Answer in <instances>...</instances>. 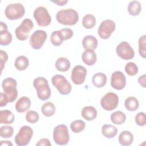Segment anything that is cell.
I'll use <instances>...</instances> for the list:
<instances>
[{
	"instance_id": "cell-1",
	"label": "cell",
	"mask_w": 146,
	"mask_h": 146,
	"mask_svg": "<svg viewBox=\"0 0 146 146\" xmlns=\"http://www.w3.org/2000/svg\"><path fill=\"white\" fill-rule=\"evenodd\" d=\"M58 23L64 25L72 26L79 21V14L73 9H67L59 10L56 15Z\"/></svg>"
},
{
	"instance_id": "cell-2",
	"label": "cell",
	"mask_w": 146,
	"mask_h": 146,
	"mask_svg": "<svg viewBox=\"0 0 146 146\" xmlns=\"http://www.w3.org/2000/svg\"><path fill=\"white\" fill-rule=\"evenodd\" d=\"M33 86L36 90L38 98L43 101L48 99L51 96V89L48 80L43 77H38L33 81Z\"/></svg>"
},
{
	"instance_id": "cell-3",
	"label": "cell",
	"mask_w": 146,
	"mask_h": 146,
	"mask_svg": "<svg viewBox=\"0 0 146 146\" xmlns=\"http://www.w3.org/2000/svg\"><path fill=\"white\" fill-rule=\"evenodd\" d=\"M17 85V81L11 77L4 79L2 81V89L8 98L9 103L13 102L17 98L18 90Z\"/></svg>"
},
{
	"instance_id": "cell-4",
	"label": "cell",
	"mask_w": 146,
	"mask_h": 146,
	"mask_svg": "<svg viewBox=\"0 0 146 146\" xmlns=\"http://www.w3.org/2000/svg\"><path fill=\"white\" fill-rule=\"evenodd\" d=\"M52 85L56 88L59 92L63 95H68L72 90L71 84L67 79L62 75L56 74L51 78Z\"/></svg>"
},
{
	"instance_id": "cell-5",
	"label": "cell",
	"mask_w": 146,
	"mask_h": 146,
	"mask_svg": "<svg viewBox=\"0 0 146 146\" xmlns=\"http://www.w3.org/2000/svg\"><path fill=\"white\" fill-rule=\"evenodd\" d=\"M53 139L55 143L58 145L67 144L70 140L67 127L65 124H59L56 126L53 130Z\"/></svg>"
},
{
	"instance_id": "cell-6",
	"label": "cell",
	"mask_w": 146,
	"mask_h": 146,
	"mask_svg": "<svg viewBox=\"0 0 146 146\" xmlns=\"http://www.w3.org/2000/svg\"><path fill=\"white\" fill-rule=\"evenodd\" d=\"M25 9L23 5L20 3H11L7 5L5 10L6 18L10 20H17L23 17Z\"/></svg>"
},
{
	"instance_id": "cell-7",
	"label": "cell",
	"mask_w": 146,
	"mask_h": 146,
	"mask_svg": "<svg viewBox=\"0 0 146 146\" xmlns=\"http://www.w3.org/2000/svg\"><path fill=\"white\" fill-rule=\"evenodd\" d=\"M33 27L34 23L30 19H25L15 30L17 38L22 41L26 40L29 38L30 31L33 30Z\"/></svg>"
},
{
	"instance_id": "cell-8",
	"label": "cell",
	"mask_w": 146,
	"mask_h": 146,
	"mask_svg": "<svg viewBox=\"0 0 146 146\" xmlns=\"http://www.w3.org/2000/svg\"><path fill=\"white\" fill-rule=\"evenodd\" d=\"M33 135V129L28 125L22 126L15 137V142L18 146H25L30 143Z\"/></svg>"
},
{
	"instance_id": "cell-9",
	"label": "cell",
	"mask_w": 146,
	"mask_h": 146,
	"mask_svg": "<svg viewBox=\"0 0 146 146\" xmlns=\"http://www.w3.org/2000/svg\"><path fill=\"white\" fill-rule=\"evenodd\" d=\"M33 16L39 26L46 27L51 22V17L47 9L43 6H39L36 8Z\"/></svg>"
},
{
	"instance_id": "cell-10",
	"label": "cell",
	"mask_w": 146,
	"mask_h": 146,
	"mask_svg": "<svg viewBox=\"0 0 146 146\" xmlns=\"http://www.w3.org/2000/svg\"><path fill=\"white\" fill-rule=\"evenodd\" d=\"M119 104V96L114 92H110L104 95L100 100L102 108L106 111L115 110Z\"/></svg>"
},
{
	"instance_id": "cell-11",
	"label": "cell",
	"mask_w": 146,
	"mask_h": 146,
	"mask_svg": "<svg viewBox=\"0 0 146 146\" xmlns=\"http://www.w3.org/2000/svg\"><path fill=\"white\" fill-rule=\"evenodd\" d=\"M115 29L116 25L113 21L111 19L104 20L98 27V35L103 39H108Z\"/></svg>"
},
{
	"instance_id": "cell-12",
	"label": "cell",
	"mask_w": 146,
	"mask_h": 146,
	"mask_svg": "<svg viewBox=\"0 0 146 146\" xmlns=\"http://www.w3.org/2000/svg\"><path fill=\"white\" fill-rule=\"evenodd\" d=\"M47 38V34L42 30L35 31L30 36V44L31 47L35 50L40 49Z\"/></svg>"
},
{
	"instance_id": "cell-13",
	"label": "cell",
	"mask_w": 146,
	"mask_h": 146,
	"mask_svg": "<svg viewBox=\"0 0 146 146\" xmlns=\"http://www.w3.org/2000/svg\"><path fill=\"white\" fill-rule=\"evenodd\" d=\"M116 52L118 56L124 60H130L133 58L135 52L129 43L127 42H120L116 48Z\"/></svg>"
},
{
	"instance_id": "cell-14",
	"label": "cell",
	"mask_w": 146,
	"mask_h": 146,
	"mask_svg": "<svg viewBox=\"0 0 146 146\" xmlns=\"http://www.w3.org/2000/svg\"><path fill=\"white\" fill-rule=\"evenodd\" d=\"M86 68L81 65L75 66L72 70L71 79L72 82L76 85H80L84 83L87 75Z\"/></svg>"
},
{
	"instance_id": "cell-15",
	"label": "cell",
	"mask_w": 146,
	"mask_h": 146,
	"mask_svg": "<svg viewBox=\"0 0 146 146\" xmlns=\"http://www.w3.org/2000/svg\"><path fill=\"white\" fill-rule=\"evenodd\" d=\"M126 85V78L124 74L120 71H116L112 73L111 78V87L117 90H123Z\"/></svg>"
},
{
	"instance_id": "cell-16",
	"label": "cell",
	"mask_w": 146,
	"mask_h": 146,
	"mask_svg": "<svg viewBox=\"0 0 146 146\" xmlns=\"http://www.w3.org/2000/svg\"><path fill=\"white\" fill-rule=\"evenodd\" d=\"M7 26L3 22H0V44L2 46L9 45L12 41L11 34L7 30Z\"/></svg>"
},
{
	"instance_id": "cell-17",
	"label": "cell",
	"mask_w": 146,
	"mask_h": 146,
	"mask_svg": "<svg viewBox=\"0 0 146 146\" xmlns=\"http://www.w3.org/2000/svg\"><path fill=\"white\" fill-rule=\"evenodd\" d=\"M31 106V100L29 98L22 96L15 103V110L19 113L25 112Z\"/></svg>"
},
{
	"instance_id": "cell-18",
	"label": "cell",
	"mask_w": 146,
	"mask_h": 146,
	"mask_svg": "<svg viewBox=\"0 0 146 146\" xmlns=\"http://www.w3.org/2000/svg\"><path fill=\"white\" fill-rule=\"evenodd\" d=\"M82 59L86 64L88 66H92L96 62L97 56L94 50L86 49L82 53Z\"/></svg>"
},
{
	"instance_id": "cell-19",
	"label": "cell",
	"mask_w": 146,
	"mask_h": 146,
	"mask_svg": "<svg viewBox=\"0 0 146 146\" xmlns=\"http://www.w3.org/2000/svg\"><path fill=\"white\" fill-rule=\"evenodd\" d=\"M82 116L88 121L94 120L97 116V111L93 106H85L81 111Z\"/></svg>"
},
{
	"instance_id": "cell-20",
	"label": "cell",
	"mask_w": 146,
	"mask_h": 146,
	"mask_svg": "<svg viewBox=\"0 0 146 146\" xmlns=\"http://www.w3.org/2000/svg\"><path fill=\"white\" fill-rule=\"evenodd\" d=\"M119 143L123 146L130 145L133 141V135L128 131H123L119 135Z\"/></svg>"
},
{
	"instance_id": "cell-21",
	"label": "cell",
	"mask_w": 146,
	"mask_h": 146,
	"mask_svg": "<svg viewBox=\"0 0 146 146\" xmlns=\"http://www.w3.org/2000/svg\"><path fill=\"white\" fill-rule=\"evenodd\" d=\"M98 40L93 35H87L84 36L82 40V45L86 49L95 50L98 46Z\"/></svg>"
},
{
	"instance_id": "cell-22",
	"label": "cell",
	"mask_w": 146,
	"mask_h": 146,
	"mask_svg": "<svg viewBox=\"0 0 146 146\" xmlns=\"http://www.w3.org/2000/svg\"><path fill=\"white\" fill-rule=\"evenodd\" d=\"M102 133L106 138L112 139L117 135V129L113 125L106 124L102 127Z\"/></svg>"
},
{
	"instance_id": "cell-23",
	"label": "cell",
	"mask_w": 146,
	"mask_h": 146,
	"mask_svg": "<svg viewBox=\"0 0 146 146\" xmlns=\"http://www.w3.org/2000/svg\"><path fill=\"white\" fill-rule=\"evenodd\" d=\"M107 76L103 72H98L94 74L92 78L93 84L98 88L104 87L107 82Z\"/></svg>"
},
{
	"instance_id": "cell-24",
	"label": "cell",
	"mask_w": 146,
	"mask_h": 146,
	"mask_svg": "<svg viewBox=\"0 0 146 146\" xmlns=\"http://www.w3.org/2000/svg\"><path fill=\"white\" fill-rule=\"evenodd\" d=\"M14 115L11 111L5 110L0 111V124H10L14 122Z\"/></svg>"
},
{
	"instance_id": "cell-25",
	"label": "cell",
	"mask_w": 146,
	"mask_h": 146,
	"mask_svg": "<svg viewBox=\"0 0 146 146\" xmlns=\"http://www.w3.org/2000/svg\"><path fill=\"white\" fill-rule=\"evenodd\" d=\"M55 65L56 70L59 71L66 72L70 68L71 63L66 58L60 57L56 60Z\"/></svg>"
},
{
	"instance_id": "cell-26",
	"label": "cell",
	"mask_w": 146,
	"mask_h": 146,
	"mask_svg": "<svg viewBox=\"0 0 146 146\" xmlns=\"http://www.w3.org/2000/svg\"><path fill=\"white\" fill-rule=\"evenodd\" d=\"M29 65V59L26 56L24 55L18 56L14 62V66L19 71L25 70L28 67Z\"/></svg>"
},
{
	"instance_id": "cell-27",
	"label": "cell",
	"mask_w": 146,
	"mask_h": 146,
	"mask_svg": "<svg viewBox=\"0 0 146 146\" xmlns=\"http://www.w3.org/2000/svg\"><path fill=\"white\" fill-rule=\"evenodd\" d=\"M110 118L113 123L116 125H120L125 122L126 120V115L123 112L117 111L111 115Z\"/></svg>"
},
{
	"instance_id": "cell-28",
	"label": "cell",
	"mask_w": 146,
	"mask_h": 146,
	"mask_svg": "<svg viewBox=\"0 0 146 146\" xmlns=\"http://www.w3.org/2000/svg\"><path fill=\"white\" fill-rule=\"evenodd\" d=\"M141 10L140 3L137 1H131L128 6V11L131 15L137 16Z\"/></svg>"
},
{
	"instance_id": "cell-29",
	"label": "cell",
	"mask_w": 146,
	"mask_h": 146,
	"mask_svg": "<svg viewBox=\"0 0 146 146\" xmlns=\"http://www.w3.org/2000/svg\"><path fill=\"white\" fill-rule=\"evenodd\" d=\"M124 106L127 110L129 111H135L139 108V103L135 97L129 96L125 99Z\"/></svg>"
},
{
	"instance_id": "cell-30",
	"label": "cell",
	"mask_w": 146,
	"mask_h": 146,
	"mask_svg": "<svg viewBox=\"0 0 146 146\" xmlns=\"http://www.w3.org/2000/svg\"><path fill=\"white\" fill-rule=\"evenodd\" d=\"M41 111L44 116L46 117H50L54 115L55 112V107L52 103L47 102L42 105L41 107Z\"/></svg>"
},
{
	"instance_id": "cell-31",
	"label": "cell",
	"mask_w": 146,
	"mask_h": 146,
	"mask_svg": "<svg viewBox=\"0 0 146 146\" xmlns=\"http://www.w3.org/2000/svg\"><path fill=\"white\" fill-rule=\"evenodd\" d=\"M95 24L96 18L93 15L88 14L84 16L82 20V25L84 28L87 29H92L95 26Z\"/></svg>"
},
{
	"instance_id": "cell-32",
	"label": "cell",
	"mask_w": 146,
	"mask_h": 146,
	"mask_svg": "<svg viewBox=\"0 0 146 146\" xmlns=\"http://www.w3.org/2000/svg\"><path fill=\"white\" fill-rule=\"evenodd\" d=\"M85 127L86 123L82 120H76L72 121L70 124L71 129L75 133H78L83 131Z\"/></svg>"
},
{
	"instance_id": "cell-33",
	"label": "cell",
	"mask_w": 146,
	"mask_h": 146,
	"mask_svg": "<svg viewBox=\"0 0 146 146\" xmlns=\"http://www.w3.org/2000/svg\"><path fill=\"white\" fill-rule=\"evenodd\" d=\"M139 52L143 58H146V36L144 35L141 36L138 41Z\"/></svg>"
},
{
	"instance_id": "cell-34",
	"label": "cell",
	"mask_w": 146,
	"mask_h": 146,
	"mask_svg": "<svg viewBox=\"0 0 146 146\" xmlns=\"http://www.w3.org/2000/svg\"><path fill=\"white\" fill-rule=\"evenodd\" d=\"M139 69L137 66L132 62L127 63L125 66V71L129 76H135L138 72Z\"/></svg>"
},
{
	"instance_id": "cell-35",
	"label": "cell",
	"mask_w": 146,
	"mask_h": 146,
	"mask_svg": "<svg viewBox=\"0 0 146 146\" xmlns=\"http://www.w3.org/2000/svg\"><path fill=\"white\" fill-rule=\"evenodd\" d=\"M14 133V128L10 125H3L1 127L0 135L2 138H10Z\"/></svg>"
},
{
	"instance_id": "cell-36",
	"label": "cell",
	"mask_w": 146,
	"mask_h": 146,
	"mask_svg": "<svg viewBox=\"0 0 146 146\" xmlns=\"http://www.w3.org/2000/svg\"><path fill=\"white\" fill-rule=\"evenodd\" d=\"M39 119V114L35 111H29L26 114V120L27 122L33 124L36 123Z\"/></svg>"
},
{
	"instance_id": "cell-37",
	"label": "cell",
	"mask_w": 146,
	"mask_h": 146,
	"mask_svg": "<svg viewBox=\"0 0 146 146\" xmlns=\"http://www.w3.org/2000/svg\"><path fill=\"white\" fill-rule=\"evenodd\" d=\"M50 40L51 43L55 46H59L63 43V40L60 38L59 35V31H53L50 36Z\"/></svg>"
},
{
	"instance_id": "cell-38",
	"label": "cell",
	"mask_w": 146,
	"mask_h": 146,
	"mask_svg": "<svg viewBox=\"0 0 146 146\" xmlns=\"http://www.w3.org/2000/svg\"><path fill=\"white\" fill-rule=\"evenodd\" d=\"M59 35L63 41L71 38L73 36L74 32L71 29L64 28L59 30Z\"/></svg>"
},
{
	"instance_id": "cell-39",
	"label": "cell",
	"mask_w": 146,
	"mask_h": 146,
	"mask_svg": "<svg viewBox=\"0 0 146 146\" xmlns=\"http://www.w3.org/2000/svg\"><path fill=\"white\" fill-rule=\"evenodd\" d=\"M135 122L139 126H144L146 123L145 114L143 112H140L135 116Z\"/></svg>"
},
{
	"instance_id": "cell-40",
	"label": "cell",
	"mask_w": 146,
	"mask_h": 146,
	"mask_svg": "<svg viewBox=\"0 0 146 146\" xmlns=\"http://www.w3.org/2000/svg\"><path fill=\"white\" fill-rule=\"evenodd\" d=\"M0 56H1V71H2L5 64L8 59V55L6 52L1 50L0 51Z\"/></svg>"
},
{
	"instance_id": "cell-41",
	"label": "cell",
	"mask_w": 146,
	"mask_h": 146,
	"mask_svg": "<svg viewBox=\"0 0 146 146\" xmlns=\"http://www.w3.org/2000/svg\"><path fill=\"white\" fill-rule=\"evenodd\" d=\"M0 98H1V103H0V106L2 107H3V106H5L7 105V104L9 102V100H8V98L7 97V96L6 95V94L5 93H3V92H1L0 94Z\"/></svg>"
},
{
	"instance_id": "cell-42",
	"label": "cell",
	"mask_w": 146,
	"mask_h": 146,
	"mask_svg": "<svg viewBox=\"0 0 146 146\" xmlns=\"http://www.w3.org/2000/svg\"><path fill=\"white\" fill-rule=\"evenodd\" d=\"M36 145H37V146H42V145L51 146V144L48 139L43 138L38 141V143L36 144Z\"/></svg>"
},
{
	"instance_id": "cell-43",
	"label": "cell",
	"mask_w": 146,
	"mask_h": 146,
	"mask_svg": "<svg viewBox=\"0 0 146 146\" xmlns=\"http://www.w3.org/2000/svg\"><path fill=\"white\" fill-rule=\"evenodd\" d=\"M138 82L140 84L141 87L143 88L146 87V75L145 74H143V75L139 76L138 78Z\"/></svg>"
},
{
	"instance_id": "cell-44",
	"label": "cell",
	"mask_w": 146,
	"mask_h": 146,
	"mask_svg": "<svg viewBox=\"0 0 146 146\" xmlns=\"http://www.w3.org/2000/svg\"><path fill=\"white\" fill-rule=\"evenodd\" d=\"M53 3L56 4L58 6H64L65 5L68 1L67 0H59V1H52Z\"/></svg>"
},
{
	"instance_id": "cell-45",
	"label": "cell",
	"mask_w": 146,
	"mask_h": 146,
	"mask_svg": "<svg viewBox=\"0 0 146 146\" xmlns=\"http://www.w3.org/2000/svg\"><path fill=\"white\" fill-rule=\"evenodd\" d=\"M1 144L2 145H13V144L10 142V141H8V140H6V141H3V140H2L1 141Z\"/></svg>"
}]
</instances>
